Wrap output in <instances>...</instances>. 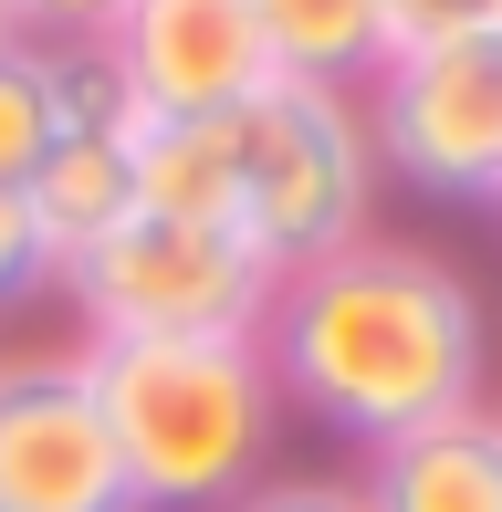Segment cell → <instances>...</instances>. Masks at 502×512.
<instances>
[{"label": "cell", "instance_id": "obj_1", "mask_svg": "<svg viewBox=\"0 0 502 512\" xmlns=\"http://www.w3.org/2000/svg\"><path fill=\"white\" fill-rule=\"evenodd\" d=\"M262 366L304 418L356 450L482 408V304L450 262L408 241H356L314 272H283L262 314Z\"/></svg>", "mask_w": 502, "mask_h": 512}, {"label": "cell", "instance_id": "obj_2", "mask_svg": "<svg viewBox=\"0 0 502 512\" xmlns=\"http://www.w3.org/2000/svg\"><path fill=\"white\" fill-rule=\"evenodd\" d=\"M136 512H231L262 481L272 387L262 345H84Z\"/></svg>", "mask_w": 502, "mask_h": 512}, {"label": "cell", "instance_id": "obj_3", "mask_svg": "<svg viewBox=\"0 0 502 512\" xmlns=\"http://www.w3.org/2000/svg\"><path fill=\"white\" fill-rule=\"evenodd\" d=\"M367 199H377V147H367L356 95L272 74L231 115V230L272 262V283L356 251L367 241Z\"/></svg>", "mask_w": 502, "mask_h": 512}, {"label": "cell", "instance_id": "obj_4", "mask_svg": "<svg viewBox=\"0 0 502 512\" xmlns=\"http://www.w3.org/2000/svg\"><path fill=\"white\" fill-rule=\"evenodd\" d=\"M53 283L74 293L95 345H262L272 314V262L241 230L157 220V209H126L105 241L63 251Z\"/></svg>", "mask_w": 502, "mask_h": 512}, {"label": "cell", "instance_id": "obj_5", "mask_svg": "<svg viewBox=\"0 0 502 512\" xmlns=\"http://www.w3.org/2000/svg\"><path fill=\"white\" fill-rule=\"evenodd\" d=\"M356 115H367V147L387 178L429 199H502V32L387 53Z\"/></svg>", "mask_w": 502, "mask_h": 512}, {"label": "cell", "instance_id": "obj_6", "mask_svg": "<svg viewBox=\"0 0 502 512\" xmlns=\"http://www.w3.org/2000/svg\"><path fill=\"white\" fill-rule=\"evenodd\" d=\"M0 512H136L84 356L0 366Z\"/></svg>", "mask_w": 502, "mask_h": 512}, {"label": "cell", "instance_id": "obj_7", "mask_svg": "<svg viewBox=\"0 0 502 512\" xmlns=\"http://www.w3.org/2000/svg\"><path fill=\"white\" fill-rule=\"evenodd\" d=\"M126 95H136V126H189V115H241L251 95L272 84L262 63V32H251L241 0H126L116 32Z\"/></svg>", "mask_w": 502, "mask_h": 512}, {"label": "cell", "instance_id": "obj_8", "mask_svg": "<svg viewBox=\"0 0 502 512\" xmlns=\"http://www.w3.org/2000/svg\"><path fill=\"white\" fill-rule=\"evenodd\" d=\"M367 512H502V408H461L440 429H408L356 471Z\"/></svg>", "mask_w": 502, "mask_h": 512}, {"label": "cell", "instance_id": "obj_9", "mask_svg": "<svg viewBox=\"0 0 502 512\" xmlns=\"http://www.w3.org/2000/svg\"><path fill=\"white\" fill-rule=\"evenodd\" d=\"M251 32H262V63L283 84H325V95H367L387 63V21L377 0H241Z\"/></svg>", "mask_w": 502, "mask_h": 512}, {"label": "cell", "instance_id": "obj_10", "mask_svg": "<svg viewBox=\"0 0 502 512\" xmlns=\"http://www.w3.org/2000/svg\"><path fill=\"white\" fill-rule=\"evenodd\" d=\"M21 209H32V230L63 251L105 241V230L136 209V136H63L53 157H42V178L21 189Z\"/></svg>", "mask_w": 502, "mask_h": 512}, {"label": "cell", "instance_id": "obj_11", "mask_svg": "<svg viewBox=\"0 0 502 512\" xmlns=\"http://www.w3.org/2000/svg\"><path fill=\"white\" fill-rule=\"evenodd\" d=\"M136 209H157V220H210V230H231V115L136 126Z\"/></svg>", "mask_w": 502, "mask_h": 512}, {"label": "cell", "instance_id": "obj_12", "mask_svg": "<svg viewBox=\"0 0 502 512\" xmlns=\"http://www.w3.org/2000/svg\"><path fill=\"white\" fill-rule=\"evenodd\" d=\"M53 147H63L53 53H42V42H0V189H32Z\"/></svg>", "mask_w": 502, "mask_h": 512}, {"label": "cell", "instance_id": "obj_13", "mask_svg": "<svg viewBox=\"0 0 502 512\" xmlns=\"http://www.w3.org/2000/svg\"><path fill=\"white\" fill-rule=\"evenodd\" d=\"M377 21H387V53H429L461 32H502V0H377Z\"/></svg>", "mask_w": 502, "mask_h": 512}, {"label": "cell", "instance_id": "obj_14", "mask_svg": "<svg viewBox=\"0 0 502 512\" xmlns=\"http://www.w3.org/2000/svg\"><path fill=\"white\" fill-rule=\"evenodd\" d=\"M32 293H53V241L32 230L21 189H0V304H32Z\"/></svg>", "mask_w": 502, "mask_h": 512}, {"label": "cell", "instance_id": "obj_15", "mask_svg": "<svg viewBox=\"0 0 502 512\" xmlns=\"http://www.w3.org/2000/svg\"><path fill=\"white\" fill-rule=\"evenodd\" d=\"M21 42H105L126 0H0Z\"/></svg>", "mask_w": 502, "mask_h": 512}, {"label": "cell", "instance_id": "obj_16", "mask_svg": "<svg viewBox=\"0 0 502 512\" xmlns=\"http://www.w3.org/2000/svg\"><path fill=\"white\" fill-rule=\"evenodd\" d=\"M231 512H367L356 481H251Z\"/></svg>", "mask_w": 502, "mask_h": 512}, {"label": "cell", "instance_id": "obj_17", "mask_svg": "<svg viewBox=\"0 0 502 512\" xmlns=\"http://www.w3.org/2000/svg\"><path fill=\"white\" fill-rule=\"evenodd\" d=\"M0 42H21V32H11V11H0Z\"/></svg>", "mask_w": 502, "mask_h": 512}]
</instances>
